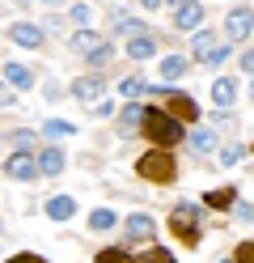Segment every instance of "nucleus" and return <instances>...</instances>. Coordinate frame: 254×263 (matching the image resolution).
I'll use <instances>...</instances> for the list:
<instances>
[{
    "label": "nucleus",
    "instance_id": "1",
    "mask_svg": "<svg viewBox=\"0 0 254 263\" xmlns=\"http://www.w3.org/2000/svg\"><path fill=\"white\" fill-rule=\"evenodd\" d=\"M135 174H140L144 183H152V187H169L178 178V161H174L169 149H157V144H152L148 153L135 157Z\"/></svg>",
    "mask_w": 254,
    "mask_h": 263
},
{
    "label": "nucleus",
    "instance_id": "2",
    "mask_svg": "<svg viewBox=\"0 0 254 263\" xmlns=\"http://www.w3.org/2000/svg\"><path fill=\"white\" fill-rule=\"evenodd\" d=\"M140 132L157 144V149H174V144H182L186 140V127L178 123V119H169L165 110H157V106H144V119H140Z\"/></svg>",
    "mask_w": 254,
    "mask_h": 263
},
{
    "label": "nucleus",
    "instance_id": "3",
    "mask_svg": "<svg viewBox=\"0 0 254 263\" xmlns=\"http://www.w3.org/2000/svg\"><path fill=\"white\" fill-rule=\"evenodd\" d=\"M169 225H174V234H178L186 246L199 242V208H195V204H178L174 217H169Z\"/></svg>",
    "mask_w": 254,
    "mask_h": 263
},
{
    "label": "nucleus",
    "instance_id": "4",
    "mask_svg": "<svg viewBox=\"0 0 254 263\" xmlns=\"http://www.w3.org/2000/svg\"><path fill=\"white\" fill-rule=\"evenodd\" d=\"M225 34H229V43H242V39L254 34V9H250V5L229 9V17H225Z\"/></svg>",
    "mask_w": 254,
    "mask_h": 263
},
{
    "label": "nucleus",
    "instance_id": "5",
    "mask_svg": "<svg viewBox=\"0 0 254 263\" xmlns=\"http://www.w3.org/2000/svg\"><path fill=\"white\" fill-rule=\"evenodd\" d=\"M5 174L17 178V183H34V174H38V161H34L30 149H17L13 157H5Z\"/></svg>",
    "mask_w": 254,
    "mask_h": 263
},
{
    "label": "nucleus",
    "instance_id": "6",
    "mask_svg": "<svg viewBox=\"0 0 254 263\" xmlns=\"http://www.w3.org/2000/svg\"><path fill=\"white\" fill-rule=\"evenodd\" d=\"M161 110L169 115V119H178L182 127L186 123H199V106H195V98H186V93H169Z\"/></svg>",
    "mask_w": 254,
    "mask_h": 263
},
{
    "label": "nucleus",
    "instance_id": "7",
    "mask_svg": "<svg viewBox=\"0 0 254 263\" xmlns=\"http://www.w3.org/2000/svg\"><path fill=\"white\" fill-rule=\"evenodd\" d=\"M123 234H127L131 246L135 242H152V238H157V221H152L148 212H131V217L123 221Z\"/></svg>",
    "mask_w": 254,
    "mask_h": 263
},
{
    "label": "nucleus",
    "instance_id": "8",
    "mask_svg": "<svg viewBox=\"0 0 254 263\" xmlns=\"http://www.w3.org/2000/svg\"><path fill=\"white\" fill-rule=\"evenodd\" d=\"M102 89H106V85H102V77H97V72H89V77H76V81H72V98H76L81 106H93V102H102Z\"/></svg>",
    "mask_w": 254,
    "mask_h": 263
},
{
    "label": "nucleus",
    "instance_id": "9",
    "mask_svg": "<svg viewBox=\"0 0 254 263\" xmlns=\"http://www.w3.org/2000/svg\"><path fill=\"white\" fill-rule=\"evenodd\" d=\"M34 161H38V174H47V178H60V174H64V166H68L64 149H55V144L38 149V153H34Z\"/></svg>",
    "mask_w": 254,
    "mask_h": 263
},
{
    "label": "nucleus",
    "instance_id": "10",
    "mask_svg": "<svg viewBox=\"0 0 254 263\" xmlns=\"http://www.w3.org/2000/svg\"><path fill=\"white\" fill-rule=\"evenodd\" d=\"M9 39H13L17 47H30V51H38V47H43V30L34 26V22H13V26H9Z\"/></svg>",
    "mask_w": 254,
    "mask_h": 263
},
{
    "label": "nucleus",
    "instance_id": "11",
    "mask_svg": "<svg viewBox=\"0 0 254 263\" xmlns=\"http://www.w3.org/2000/svg\"><path fill=\"white\" fill-rule=\"evenodd\" d=\"M203 26V5L199 0H186L174 9V30H199Z\"/></svg>",
    "mask_w": 254,
    "mask_h": 263
},
{
    "label": "nucleus",
    "instance_id": "12",
    "mask_svg": "<svg viewBox=\"0 0 254 263\" xmlns=\"http://www.w3.org/2000/svg\"><path fill=\"white\" fill-rule=\"evenodd\" d=\"M127 55L140 64V60H152L157 55V43H152V34H144V30H135V34H127Z\"/></svg>",
    "mask_w": 254,
    "mask_h": 263
},
{
    "label": "nucleus",
    "instance_id": "13",
    "mask_svg": "<svg viewBox=\"0 0 254 263\" xmlns=\"http://www.w3.org/2000/svg\"><path fill=\"white\" fill-rule=\"evenodd\" d=\"M102 43H106V39L93 34V30H76V34L68 39V51H72V55H89V51H97Z\"/></svg>",
    "mask_w": 254,
    "mask_h": 263
},
{
    "label": "nucleus",
    "instance_id": "14",
    "mask_svg": "<svg viewBox=\"0 0 254 263\" xmlns=\"http://www.w3.org/2000/svg\"><path fill=\"white\" fill-rule=\"evenodd\" d=\"M47 217L51 221H72L76 217V200H72V195H55V200H47Z\"/></svg>",
    "mask_w": 254,
    "mask_h": 263
},
{
    "label": "nucleus",
    "instance_id": "15",
    "mask_svg": "<svg viewBox=\"0 0 254 263\" xmlns=\"http://www.w3.org/2000/svg\"><path fill=\"white\" fill-rule=\"evenodd\" d=\"M140 119H144V106L127 102L123 110H119V132H123V136H131V132H140Z\"/></svg>",
    "mask_w": 254,
    "mask_h": 263
},
{
    "label": "nucleus",
    "instance_id": "16",
    "mask_svg": "<svg viewBox=\"0 0 254 263\" xmlns=\"http://www.w3.org/2000/svg\"><path fill=\"white\" fill-rule=\"evenodd\" d=\"M212 102H216V106H233V102H237V81H233V77H220L216 85H212Z\"/></svg>",
    "mask_w": 254,
    "mask_h": 263
},
{
    "label": "nucleus",
    "instance_id": "17",
    "mask_svg": "<svg viewBox=\"0 0 254 263\" xmlns=\"http://www.w3.org/2000/svg\"><path fill=\"white\" fill-rule=\"evenodd\" d=\"M5 81L17 89H34V72L26 68V64H5Z\"/></svg>",
    "mask_w": 254,
    "mask_h": 263
},
{
    "label": "nucleus",
    "instance_id": "18",
    "mask_svg": "<svg viewBox=\"0 0 254 263\" xmlns=\"http://www.w3.org/2000/svg\"><path fill=\"white\" fill-rule=\"evenodd\" d=\"M186 140H191L195 153H212V149H216V132H212V127H195Z\"/></svg>",
    "mask_w": 254,
    "mask_h": 263
},
{
    "label": "nucleus",
    "instance_id": "19",
    "mask_svg": "<svg viewBox=\"0 0 254 263\" xmlns=\"http://www.w3.org/2000/svg\"><path fill=\"white\" fill-rule=\"evenodd\" d=\"M233 200H237L233 187H216V191L203 195V204H208V208H233Z\"/></svg>",
    "mask_w": 254,
    "mask_h": 263
},
{
    "label": "nucleus",
    "instance_id": "20",
    "mask_svg": "<svg viewBox=\"0 0 254 263\" xmlns=\"http://www.w3.org/2000/svg\"><path fill=\"white\" fill-rule=\"evenodd\" d=\"M89 225L97 229V234H106V229H114V225H119V217H114L110 208H93V212H89Z\"/></svg>",
    "mask_w": 254,
    "mask_h": 263
},
{
    "label": "nucleus",
    "instance_id": "21",
    "mask_svg": "<svg viewBox=\"0 0 254 263\" xmlns=\"http://www.w3.org/2000/svg\"><path fill=\"white\" fill-rule=\"evenodd\" d=\"M182 72H186V55H165L161 60V77L165 81H178Z\"/></svg>",
    "mask_w": 254,
    "mask_h": 263
},
{
    "label": "nucleus",
    "instance_id": "22",
    "mask_svg": "<svg viewBox=\"0 0 254 263\" xmlns=\"http://www.w3.org/2000/svg\"><path fill=\"white\" fill-rule=\"evenodd\" d=\"M229 55H233V47H229V43H216V47H212V51L203 55L199 64H208V68H220V64H225Z\"/></svg>",
    "mask_w": 254,
    "mask_h": 263
},
{
    "label": "nucleus",
    "instance_id": "23",
    "mask_svg": "<svg viewBox=\"0 0 254 263\" xmlns=\"http://www.w3.org/2000/svg\"><path fill=\"white\" fill-rule=\"evenodd\" d=\"M212 47H216V34H212V30H199V34H195V47H191V55H195V60H203V55L212 51Z\"/></svg>",
    "mask_w": 254,
    "mask_h": 263
},
{
    "label": "nucleus",
    "instance_id": "24",
    "mask_svg": "<svg viewBox=\"0 0 254 263\" xmlns=\"http://www.w3.org/2000/svg\"><path fill=\"white\" fill-rule=\"evenodd\" d=\"M43 132H47L51 140H60V136H72L76 123H68V119H47V123H43Z\"/></svg>",
    "mask_w": 254,
    "mask_h": 263
},
{
    "label": "nucleus",
    "instance_id": "25",
    "mask_svg": "<svg viewBox=\"0 0 254 263\" xmlns=\"http://www.w3.org/2000/svg\"><path fill=\"white\" fill-rule=\"evenodd\" d=\"M110 26L119 30V34H135V30H140V22H135L131 13H114V17H110Z\"/></svg>",
    "mask_w": 254,
    "mask_h": 263
},
{
    "label": "nucleus",
    "instance_id": "26",
    "mask_svg": "<svg viewBox=\"0 0 254 263\" xmlns=\"http://www.w3.org/2000/svg\"><path fill=\"white\" fill-rule=\"evenodd\" d=\"M144 89H148V81H144V77H127L123 85H119V93H123V98H140Z\"/></svg>",
    "mask_w": 254,
    "mask_h": 263
},
{
    "label": "nucleus",
    "instance_id": "27",
    "mask_svg": "<svg viewBox=\"0 0 254 263\" xmlns=\"http://www.w3.org/2000/svg\"><path fill=\"white\" fill-rule=\"evenodd\" d=\"M242 157H246V149H242V144H229V149H220V166H237Z\"/></svg>",
    "mask_w": 254,
    "mask_h": 263
},
{
    "label": "nucleus",
    "instance_id": "28",
    "mask_svg": "<svg viewBox=\"0 0 254 263\" xmlns=\"http://www.w3.org/2000/svg\"><path fill=\"white\" fill-rule=\"evenodd\" d=\"M110 55H114V47H110V43H102V47H97V51H89V55H85V60H89V64H93V68H102V64H106Z\"/></svg>",
    "mask_w": 254,
    "mask_h": 263
},
{
    "label": "nucleus",
    "instance_id": "29",
    "mask_svg": "<svg viewBox=\"0 0 254 263\" xmlns=\"http://www.w3.org/2000/svg\"><path fill=\"white\" fill-rule=\"evenodd\" d=\"M97 263H135V259H131L127 251H119V246H114V251H102V255H97Z\"/></svg>",
    "mask_w": 254,
    "mask_h": 263
},
{
    "label": "nucleus",
    "instance_id": "30",
    "mask_svg": "<svg viewBox=\"0 0 254 263\" xmlns=\"http://www.w3.org/2000/svg\"><path fill=\"white\" fill-rule=\"evenodd\" d=\"M135 263H174V255H169V251H161V246H152V251H148L144 259H135Z\"/></svg>",
    "mask_w": 254,
    "mask_h": 263
},
{
    "label": "nucleus",
    "instance_id": "31",
    "mask_svg": "<svg viewBox=\"0 0 254 263\" xmlns=\"http://www.w3.org/2000/svg\"><path fill=\"white\" fill-rule=\"evenodd\" d=\"M237 263H254V242H242L237 246V255H233Z\"/></svg>",
    "mask_w": 254,
    "mask_h": 263
},
{
    "label": "nucleus",
    "instance_id": "32",
    "mask_svg": "<svg viewBox=\"0 0 254 263\" xmlns=\"http://www.w3.org/2000/svg\"><path fill=\"white\" fill-rule=\"evenodd\" d=\"M212 123H216V127H229V123H233V115H229V106H216V115H212Z\"/></svg>",
    "mask_w": 254,
    "mask_h": 263
},
{
    "label": "nucleus",
    "instance_id": "33",
    "mask_svg": "<svg viewBox=\"0 0 254 263\" xmlns=\"http://www.w3.org/2000/svg\"><path fill=\"white\" fill-rule=\"evenodd\" d=\"M233 217H237V221H254V208H250V204H237V200H233Z\"/></svg>",
    "mask_w": 254,
    "mask_h": 263
},
{
    "label": "nucleus",
    "instance_id": "34",
    "mask_svg": "<svg viewBox=\"0 0 254 263\" xmlns=\"http://www.w3.org/2000/svg\"><path fill=\"white\" fill-rule=\"evenodd\" d=\"M72 22H76V26L89 22V5H72Z\"/></svg>",
    "mask_w": 254,
    "mask_h": 263
},
{
    "label": "nucleus",
    "instance_id": "35",
    "mask_svg": "<svg viewBox=\"0 0 254 263\" xmlns=\"http://www.w3.org/2000/svg\"><path fill=\"white\" fill-rule=\"evenodd\" d=\"M9 263H47V259H43V255H30V251H26V255H13Z\"/></svg>",
    "mask_w": 254,
    "mask_h": 263
},
{
    "label": "nucleus",
    "instance_id": "36",
    "mask_svg": "<svg viewBox=\"0 0 254 263\" xmlns=\"http://www.w3.org/2000/svg\"><path fill=\"white\" fill-rule=\"evenodd\" d=\"M242 72H250V77H254V47H250V51L242 55Z\"/></svg>",
    "mask_w": 254,
    "mask_h": 263
},
{
    "label": "nucleus",
    "instance_id": "37",
    "mask_svg": "<svg viewBox=\"0 0 254 263\" xmlns=\"http://www.w3.org/2000/svg\"><path fill=\"white\" fill-rule=\"evenodd\" d=\"M0 106H13V89L5 85V81H0Z\"/></svg>",
    "mask_w": 254,
    "mask_h": 263
},
{
    "label": "nucleus",
    "instance_id": "38",
    "mask_svg": "<svg viewBox=\"0 0 254 263\" xmlns=\"http://www.w3.org/2000/svg\"><path fill=\"white\" fill-rule=\"evenodd\" d=\"M140 5H144V9H161V0H140Z\"/></svg>",
    "mask_w": 254,
    "mask_h": 263
},
{
    "label": "nucleus",
    "instance_id": "39",
    "mask_svg": "<svg viewBox=\"0 0 254 263\" xmlns=\"http://www.w3.org/2000/svg\"><path fill=\"white\" fill-rule=\"evenodd\" d=\"M43 5H51V9H60V5H68V0H43Z\"/></svg>",
    "mask_w": 254,
    "mask_h": 263
},
{
    "label": "nucleus",
    "instance_id": "40",
    "mask_svg": "<svg viewBox=\"0 0 254 263\" xmlns=\"http://www.w3.org/2000/svg\"><path fill=\"white\" fill-rule=\"evenodd\" d=\"M178 5H186V0H169V9H178Z\"/></svg>",
    "mask_w": 254,
    "mask_h": 263
},
{
    "label": "nucleus",
    "instance_id": "41",
    "mask_svg": "<svg viewBox=\"0 0 254 263\" xmlns=\"http://www.w3.org/2000/svg\"><path fill=\"white\" fill-rule=\"evenodd\" d=\"M250 98H254V81H250Z\"/></svg>",
    "mask_w": 254,
    "mask_h": 263
},
{
    "label": "nucleus",
    "instance_id": "42",
    "mask_svg": "<svg viewBox=\"0 0 254 263\" xmlns=\"http://www.w3.org/2000/svg\"><path fill=\"white\" fill-rule=\"evenodd\" d=\"M220 263H233V259H220Z\"/></svg>",
    "mask_w": 254,
    "mask_h": 263
}]
</instances>
